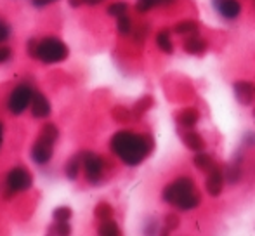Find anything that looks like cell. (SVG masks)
<instances>
[{
  "label": "cell",
  "mask_w": 255,
  "mask_h": 236,
  "mask_svg": "<svg viewBox=\"0 0 255 236\" xmlns=\"http://www.w3.org/2000/svg\"><path fill=\"white\" fill-rule=\"evenodd\" d=\"M172 31H174L175 35H179V37H188V35L198 33L200 24L196 23L195 19H184V21H181V23L175 24Z\"/></svg>",
  "instance_id": "obj_17"
},
{
  "label": "cell",
  "mask_w": 255,
  "mask_h": 236,
  "mask_svg": "<svg viewBox=\"0 0 255 236\" xmlns=\"http://www.w3.org/2000/svg\"><path fill=\"white\" fill-rule=\"evenodd\" d=\"M35 94V89L30 84H19L10 91L9 98H7V110L10 115L19 117L30 106V101Z\"/></svg>",
  "instance_id": "obj_6"
},
{
  "label": "cell",
  "mask_w": 255,
  "mask_h": 236,
  "mask_svg": "<svg viewBox=\"0 0 255 236\" xmlns=\"http://www.w3.org/2000/svg\"><path fill=\"white\" fill-rule=\"evenodd\" d=\"M254 117H255V110H254Z\"/></svg>",
  "instance_id": "obj_40"
},
{
  "label": "cell",
  "mask_w": 255,
  "mask_h": 236,
  "mask_svg": "<svg viewBox=\"0 0 255 236\" xmlns=\"http://www.w3.org/2000/svg\"><path fill=\"white\" fill-rule=\"evenodd\" d=\"M30 156H31V162L37 163V165H40V167L47 165L54 156V142L38 137L37 141H35V144L31 146Z\"/></svg>",
  "instance_id": "obj_7"
},
{
  "label": "cell",
  "mask_w": 255,
  "mask_h": 236,
  "mask_svg": "<svg viewBox=\"0 0 255 236\" xmlns=\"http://www.w3.org/2000/svg\"><path fill=\"white\" fill-rule=\"evenodd\" d=\"M151 2L154 3V7H158V5L165 7V5H170V3H174L175 0H151Z\"/></svg>",
  "instance_id": "obj_35"
},
{
  "label": "cell",
  "mask_w": 255,
  "mask_h": 236,
  "mask_svg": "<svg viewBox=\"0 0 255 236\" xmlns=\"http://www.w3.org/2000/svg\"><path fill=\"white\" fill-rule=\"evenodd\" d=\"M181 137H182L184 146L188 149H191V151L196 153V151H202V149H205V139L196 130H193V128H184V132L181 134Z\"/></svg>",
  "instance_id": "obj_13"
},
{
  "label": "cell",
  "mask_w": 255,
  "mask_h": 236,
  "mask_svg": "<svg viewBox=\"0 0 255 236\" xmlns=\"http://www.w3.org/2000/svg\"><path fill=\"white\" fill-rule=\"evenodd\" d=\"M128 12V3L127 2H113L108 5V14L113 17H118L122 14H127Z\"/></svg>",
  "instance_id": "obj_27"
},
{
  "label": "cell",
  "mask_w": 255,
  "mask_h": 236,
  "mask_svg": "<svg viewBox=\"0 0 255 236\" xmlns=\"http://www.w3.org/2000/svg\"><path fill=\"white\" fill-rule=\"evenodd\" d=\"M37 38H30V40L26 42V52L30 58L35 59V51H37Z\"/></svg>",
  "instance_id": "obj_33"
},
{
  "label": "cell",
  "mask_w": 255,
  "mask_h": 236,
  "mask_svg": "<svg viewBox=\"0 0 255 236\" xmlns=\"http://www.w3.org/2000/svg\"><path fill=\"white\" fill-rule=\"evenodd\" d=\"M207 174V181H205V189L212 198L221 196L222 189H224V172L219 165H214Z\"/></svg>",
  "instance_id": "obj_8"
},
{
  "label": "cell",
  "mask_w": 255,
  "mask_h": 236,
  "mask_svg": "<svg viewBox=\"0 0 255 236\" xmlns=\"http://www.w3.org/2000/svg\"><path fill=\"white\" fill-rule=\"evenodd\" d=\"M222 172H224V182H228V184H231V186L238 184V182L242 181V177H243L242 163H238V162L228 163Z\"/></svg>",
  "instance_id": "obj_16"
},
{
  "label": "cell",
  "mask_w": 255,
  "mask_h": 236,
  "mask_svg": "<svg viewBox=\"0 0 255 236\" xmlns=\"http://www.w3.org/2000/svg\"><path fill=\"white\" fill-rule=\"evenodd\" d=\"M233 91H235V96L238 99L240 105L243 106H250L255 99V85L249 80H238L233 85Z\"/></svg>",
  "instance_id": "obj_10"
},
{
  "label": "cell",
  "mask_w": 255,
  "mask_h": 236,
  "mask_svg": "<svg viewBox=\"0 0 255 236\" xmlns=\"http://www.w3.org/2000/svg\"><path fill=\"white\" fill-rule=\"evenodd\" d=\"M179 223H181V221H179L177 214H167V216H165V224H163L165 230L161 231V233H163V235L172 233V231L179 228Z\"/></svg>",
  "instance_id": "obj_25"
},
{
  "label": "cell",
  "mask_w": 255,
  "mask_h": 236,
  "mask_svg": "<svg viewBox=\"0 0 255 236\" xmlns=\"http://www.w3.org/2000/svg\"><path fill=\"white\" fill-rule=\"evenodd\" d=\"M38 137H42V139H45V141H51L56 144V141L59 139V128H57V125L56 123H45L44 127L40 128V135Z\"/></svg>",
  "instance_id": "obj_22"
},
{
  "label": "cell",
  "mask_w": 255,
  "mask_h": 236,
  "mask_svg": "<svg viewBox=\"0 0 255 236\" xmlns=\"http://www.w3.org/2000/svg\"><path fill=\"white\" fill-rule=\"evenodd\" d=\"M68 3H70V7H73V9H78V7L84 5V0H68Z\"/></svg>",
  "instance_id": "obj_36"
},
{
  "label": "cell",
  "mask_w": 255,
  "mask_h": 236,
  "mask_svg": "<svg viewBox=\"0 0 255 236\" xmlns=\"http://www.w3.org/2000/svg\"><path fill=\"white\" fill-rule=\"evenodd\" d=\"M252 2H254V7H255V0H252Z\"/></svg>",
  "instance_id": "obj_39"
},
{
  "label": "cell",
  "mask_w": 255,
  "mask_h": 236,
  "mask_svg": "<svg viewBox=\"0 0 255 236\" xmlns=\"http://www.w3.org/2000/svg\"><path fill=\"white\" fill-rule=\"evenodd\" d=\"M28 108H30L31 117L37 118V120L47 118L52 112V106H51V103H49L47 96L42 94V92H37V91H35V94H33V98H31L30 106H28Z\"/></svg>",
  "instance_id": "obj_9"
},
{
  "label": "cell",
  "mask_w": 255,
  "mask_h": 236,
  "mask_svg": "<svg viewBox=\"0 0 255 236\" xmlns=\"http://www.w3.org/2000/svg\"><path fill=\"white\" fill-rule=\"evenodd\" d=\"M70 56V49L61 38L57 37H45L37 42V51L35 59H38L44 64H57L63 63Z\"/></svg>",
  "instance_id": "obj_3"
},
{
  "label": "cell",
  "mask_w": 255,
  "mask_h": 236,
  "mask_svg": "<svg viewBox=\"0 0 255 236\" xmlns=\"http://www.w3.org/2000/svg\"><path fill=\"white\" fill-rule=\"evenodd\" d=\"M161 200L168 205L175 207L181 212H189L200 207L202 195L196 189V184L189 176H181L170 184H167L161 193Z\"/></svg>",
  "instance_id": "obj_2"
},
{
  "label": "cell",
  "mask_w": 255,
  "mask_h": 236,
  "mask_svg": "<svg viewBox=\"0 0 255 236\" xmlns=\"http://www.w3.org/2000/svg\"><path fill=\"white\" fill-rule=\"evenodd\" d=\"M98 233L103 236H120L122 230H120V226H118V223H115L110 217V219L101 221V224H99V228H98Z\"/></svg>",
  "instance_id": "obj_19"
},
{
  "label": "cell",
  "mask_w": 255,
  "mask_h": 236,
  "mask_svg": "<svg viewBox=\"0 0 255 236\" xmlns=\"http://www.w3.org/2000/svg\"><path fill=\"white\" fill-rule=\"evenodd\" d=\"M10 33H12V28L7 21L0 19V44H5L10 38Z\"/></svg>",
  "instance_id": "obj_28"
},
{
  "label": "cell",
  "mask_w": 255,
  "mask_h": 236,
  "mask_svg": "<svg viewBox=\"0 0 255 236\" xmlns=\"http://www.w3.org/2000/svg\"><path fill=\"white\" fill-rule=\"evenodd\" d=\"M243 146H247V148H254L255 146V132L254 130L245 132V135H243Z\"/></svg>",
  "instance_id": "obj_32"
},
{
  "label": "cell",
  "mask_w": 255,
  "mask_h": 236,
  "mask_svg": "<svg viewBox=\"0 0 255 236\" xmlns=\"http://www.w3.org/2000/svg\"><path fill=\"white\" fill-rule=\"evenodd\" d=\"M52 217H54V221H61V223H70V219L73 217V210H71L70 207H66V205L57 207V209H54Z\"/></svg>",
  "instance_id": "obj_23"
},
{
  "label": "cell",
  "mask_w": 255,
  "mask_h": 236,
  "mask_svg": "<svg viewBox=\"0 0 255 236\" xmlns=\"http://www.w3.org/2000/svg\"><path fill=\"white\" fill-rule=\"evenodd\" d=\"M2 142H3V123L0 121V148H2Z\"/></svg>",
  "instance_id": "obj_38"
},
{
  "label": "cell",
  "mask_w": 255,
  "mask_h": 236,
  "mask_svg": "<svg viewBox=\"0 0 255 236\" xmlns=\"http://www.w3.org/2000/svg\"><path fill=\"white\" fill-rule=\"evenodd\" d=\"M156 228H160L158 221L156 219H149L148 224H146V228H144V233L146 235H156V233H160V231H158Z\"/></svg>",
  "instance_id": "obj_30"
},
{
  "label": "cell",
  "mask_w": 255,
  "mask_h": 236,
  "mask_svg": "<svg viewBox=\"0 0 255 236\" xmlns=\"http://www.w3.org/2000/svg\"><path fill=\"white\" fill-rule=\"evenodd\" d=\"M110 149L127 167H137L151 155V151L154 149V139L149 134L118 130L111 137Z\"/></svg>",
  "instance_id": "obj_1"
},
{
  "label": "cell",
  "mask_w": 255,
  "mask_h": 236,
  "mask_svg": "<svg viewBox=\"0 0 255 236\" xmlns=\"http://www.w3.org/2000/svg\"><path fill=\"white\" fill-rule=\"evenodd\" d=\"M49 235H70L71 233V226L70 223H61V221H54L52 226H49Z\"/></svg>",
  "instance_id": "obj_24"
},
{
  "label": "cell",
  "mask_w": 255,
  "mask_h": 236,
  "mask_svg": "<svg viewBox=\"0 0 255 236\" xmlns=\"http://www.w3.org/2000/svg\"><path fill=\"white\" fill-rule=\"evenodd\" d=\"M151 9H154V3L151 0H137V2H135V10H137V12L146 14Z\"/></svg>",
  "instance_id": "obj_29"
},
{
  "label": "cell",
  "mask_w": 255,
  "mask_h": 236,
  "mask_svg": "<svg viewBox=\"0 0 255 236\" xmlns=\"http://www.w3.org/2000/svg\"><path fill=\"white\" fill-rule=\"evenodd\" d=\"M175 120L182 128H193L200 121V112L196 108H184L177 113Z\"/></svg>",
  "instance_id": "obj_14"
},
{
  "label": "cell",
  "mask_w": 255,
  "mask_h": 236,
  "mask_svg": "<svg viewBox=\"0 0 255 236\" xmlns=\"http://www.w3.org/2000/svg\"><path fill=\"white\" fill-rule=\"evenodd\" d=\"M193 163H195L196 169L202 170V172H208V170H210L212 167L215 165V162H214V158H212V155L205 153L203 149H202V151H196L195 158H193Z\"/></svg>",
  "instance_id": "obj_18"
},
{
  "label": "cell",
  "mask_w": 255,
  "mask_h": 236,
  "mask_svg": "<svg viewBox=\"0 0 255 236\" xmlns=\"http://www.w3.org/2000/svg\"><path fill=\"white\" fill-rule=\"evenodd\" d=\"M182 45H184V52L191 56H203L208 51V42L203 37H200L198 33L188 35Z\"/></svg>",
  "instance_id": "obj_12"
},
{
  "label": "cell",
  "mask_w": 255,
  "mask_h": 236,
  "mask_svg": "<svg viewBox=\"0 0 255 236\" xmlns=\"http://www.w3.org/2000/svg\"><path fill=\"white\" fill-rule=\"evenodd\" d=\"M31 186H33V176L30 170L23 165L12 167L5 177V195L12 196L17 193H24L31 189Z\"/></svg>",
  "instance_id": "obj_5"
},
{
  "label": "cell",
  "mask_w": 255,
  "mask_h": 236,
  "mask_svg": "<svg viewBox=\"0 0 255 236\" xmlns=\"http://www.w3.org/2000/svg\"><path fill=\"white\" fill-rule=\"evenodd\" d=\"M94 212H96V217H98L99 221L110 219V217H113V207L106 202H101L98 207H96Z\"/></svg>",
  "instance_id": "obj_26"
},
{
  "label": "cell",
  "mask_w": 255,
  "mask_h": 236,
  "mask_svg": "<svg viewBox=\"0 0 255 236\" xmlns=\"http://www.w3.org/2000/svg\"><path fill=\"white\" fill-rule=\"evenodd\" d=\"M154 42H156V47L160 49L163 54H174V42H172V33L170 30L163 28L156 33L154 37Z\"/></svg>",
  "instance_id": "obj_15"
},
{
  "label": "cell",
  "mask_w": 255,
  "mask_h": 236,
  "mask_svg": "<svg viewBox=\"0 0 255 236\" xmlns=\"http://www.w3.org/2000/svg\"><path fill=\"white\" fill-rule=\"evenodd\" d=\"M117 31L122 37H128L132 33V19L128 14H122L117 17Z\"/></svg>",
  "instance_id": "obj_21"
},
{
  "label": "cell",
  "mask_w": 255,
  "mask_h": 236,
  "mask_svg": "<svg viewBox=\"0 0 255 236\" xmlns=\"http://www.w3.org/2000/svg\"><path fill=\"white\" fill-rule=\"evenodd\" d=\"M104 0H84V5H89V7H96L99 3H103Z\"/></svg>",
  "instance_id": "obj_37"
},
{
  "label": "cell",
  "mask_w": 255,
  "mask_h": 236,
  "mask_svg": "<svg viewBox=\"0 0 255 236\" xmlns=\"http://www.w3.org/2000/svg\"><path fill=\"white\" fill-rule=\"evenodd\" d=\"M52 2H57V0H31V3H33L37 9H44V7H47L49 3Z\"/></svg>",
  "instance_id": "obj_34"
},
{
  "label": "cell",
  "mask_w": 255,
  "mask_h": 236,
  "mask_svg": "<svg viewBox=\"0 0 255 236\" xmlns=\"http://www.w3.org/2000/svg\"><path fill=\"white\" fill-rule=\"evenodd\" d=\"M226 21H235L242 14V2L240 0H221L217 5L214 7Z\"/></svg>",
  "instance_id": "obj_11"
},
{
  "label": "cell",
  "mask_w": 255,
  "mask_h": 236,
  "mask_svg": "<svg viewBox=\"0 0 255 236\" xmlns=\"http://www.w3.org/2000/svg\"><path fill=\"white\" fill-rule=\"evenodd\" d=\"M80 158H82V169H84V174H85L87 182L92 186H99L104 179V172H106V163H104V158L94 151L80 153Z\"/></svg>",
  "instance_id": "obj_4"
},
{
  "label": "cell",
  "mask_w": 255,
  "mask_h": 236,
  "mask_svg": "<svg viewBox=\"0 0 255 236\" xmlns=\"http://www.w3.org/2000/svg\"><path fill=\"white\" fill-rule=\"evenodd\" d=\"M12 58V51L7 45H0V63H7Z\"/></svg>",
  "instance_id": "obj_31"
},
{
  "label": "cell",
  "mask_w": 255,
  "mask_h": 236,
  "mask_svg": "<svg viewBox=\"0 0 255 236\" xmlns=\"http://www.w3.org/2000/svg\"><path fill=\"white\" fill-rule=\"evenodd\" d=\"M80 170H82V158H80V155L71 156V158L68 160L66 167H64L66 177L70 179V181H75V179L78 177V174H80Z\"/></svg>",
  "instance_id": "obj_20"
}]
</instances>
